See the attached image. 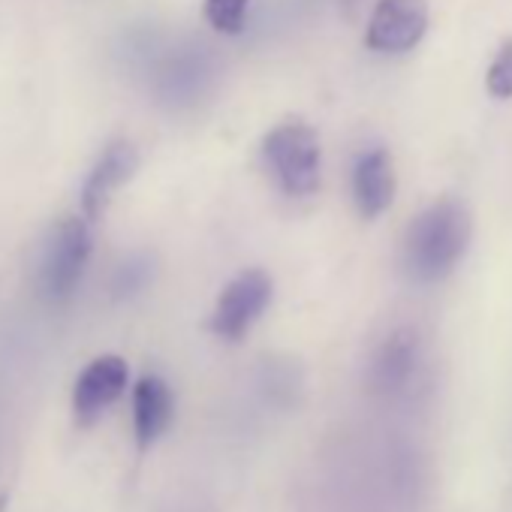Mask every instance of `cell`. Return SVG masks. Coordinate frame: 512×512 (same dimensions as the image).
<instances>
[{
	"mask_svg": "<svg viewBox=\"0 0 512 512\" xmlns=\"http://www.w3.org/2000/svg\"><path fill=\"white\" fill-rule=\"evenodd\" d=\"M130 383V365L115 356V353H106V356H97L91 359L79 377H76V386H73V416L82 428L94 425L127 389Z\"/></svg>",
	"mask_w": 512,
	"mask_h": 512,
	"instance_id": "cell-6",
	"label": "cell"
},
{
	"mask_svg": "<svg viewBox=\"0 0 512 512\" xmlns=\"http://www.w3.org/2000/svg\"><path fill=\"white\" fill-rule=\"evenodd\" d=\"M263 157L278 187L293 199H308L323 181L320 133L305 118H287L275 124L263 139Z\"/></svg>",
	"mask_w": 512,
	"mask_h": 512,
	"instance_id": "cell-2",
	"label": "cell"
},
{
	"mask_svg": "<svg viewBox=\"0 0 512 512\" xmlns=\"http://www.w3.org/2000/svg\"><path fill=\"white\" fill-rule=\"evenodd\" d=\"M428 31V0H380L371 13L365 46L377 55H404Z\"/></svg>",
	"mask_w": 512,
	"mask_h": 512,
	"instance_id": "cell-5",
	"label": "cell"
},
{
	"mask_svg": "<svg viewBox=\"0 0 512 512\" xmlns=\"http://www.w3.org/2000/svg\"><path fill=\"white\" fill-rule=\"evenodd\" d=\"M416 362H419V338H416V332H410V329L392 332L380 344V350H377V356L371 362V386L380 395L401 392L410 383V377L416 371Z\"/></svg>",
	"mask_w": 512,
	"mask_h": 512,
	"instance_id": "cell-10",
	"label": "cell"
},
{
	"mask_svg": "<svg viewBox=\"0 0 512 512\" xmlns=\"http://www.w3.org/2000/svg\"><path fill=\"white\" fill-rule=\"evenodd\" d=\"M485 91L494 100H512V37L503 40L497 55L491 58L485 73Z\"/></svg>",
	"mask_w": 512,
	"mask_h": 512,
	"instance_id": "cell-12",
	"label": "cell"
},
{
	"mask_svg": "<svg viewBox=\"0 0 512 512\" xmlns=\"http://www.w3.org/2000/svg\"><path fill=\"white\" fill-rule=\"evenodd\" d=\"M148 278H151V266L142 260V256H136V260L121 266V272L115 278V293L118 296H133V293H139L145 287Z\"/></svg>",
	"mask_w": 512,
	"mask_h": 512,
	"instance_id": "cell-13",
	"label": "cell"
},
{
	"mask_svg": "<svg viewBox=\"0 0 512 512\" xmlns=\"http://www.w3.org/2000/svg\"><path fill=\"white\" fill-rule=\"evenodd\" d=\"M0 512H7V494L0 491Z\"/></svg>",
	"mask_w": 512,
	"mask_h": 512,
	"instance_id": "cell-14",
	"label": "cell"
},
{
	"mask_svg": "<svg viewBox=\"0 0 512 512\" xmlns=\"http://www.w3.org/2000/svg\"><path fill=\"white\" fill-rule=\"evenodd\" d=\"M175 416V398L163 377L145 374L133 386V434L136 446L145 452L151 449L172 425Z\"/></svg>",
	"mask_w": 512,
	"mask_h": 512,
	"instance_id": "cell-9",
	"label": "cell"
},
{
	"mask_svg": "<svg viewBox=\"0 0 512 512\" xmlns=\"http://www.w3.org/2000/svg\"><path fill=\"white\" fill-rule=\"evenodd\" d=\"M395 193H398V175H395L392 154L386 148L365 151L353 166V199L359 214L365 220L380 217L383 211L392 208Z\"/></svg>",
	"mask_w": 512,
	"mask_h": 512,
	"instance_id": "cell-8",
	"label": "cell"
},
{
	"mask_svg": "<svg viewBox=\"0 0 512 512\" xmlns=\"http://www.w3.org/2000/svg\"><path fill=\"white\" fill-rule=\"evenodd\" d=\"M272 296H275V281L263 269L238 272L214 302V311L208 317L211 335L223 341H241L253 329V323L266 314Z\"/></svg>",
	"mask_w": 512,
	"mask_h": 512,
	"instance_id": "cell-4",
	"label": "cell"
},
{
	"mask_svg": "<svg viewBox=\"0 0 512 512\" xmlns=\"http://www.w3.org/2000/svg\"><path fill=\"white\" fill-rule=\"evenodd\" d=\"M247 13L250 0H205L202 4L205 22L223 37H238L247 25Z\"/></svg>",
	"mask_w": 512,
	"mask_h": 512,
	"instance_id": "cell-11",
	"label": "cell"
},
{
	"mask_svg": "<svg viewBox=\"0 0 512 512\" xmlns=\"http://www.w3.org/2000/svg\"><path fill=\"white\" fill-rule=\"evenodd\" d=\"M473 220L464 202L446 196L431 202L404 235V269L416 284H437L464 260Z\"/></svg>",
	"mask_w": 512,
	"mask_h": 512,
	"instance_id": "cell-1",
	"label": "cell"
},
{
	"mask_svg": "<svg viewBox=\"0 0 512 512\" xmlns=\"http://www.w3.org/2000/svg\"><path fill=\"white\" fill-rule=\"evenodd\" d=\"M91 250H94V235H91V220L85 214L64 217L49 229L37 266V290L43 293V299L61 305L79 290Z\"/></svg>",
	"mask_w": 512,
	"mask_h": 512,
	"instance_id": "cell-3",
	"label": "cell"
},
{
	"mask_svg": "<svg viewBox=\"0 0 512 512\" xmlns=\"http://www.w3.org/2000/svg\"><path fill=\"white\" fill-rule=\"evenodd\" d=\"M139 169V151L130 139H115L103 148V154L97 157V163L91 166L85 184H82V214L97 223L106 208L112 205L115 193L133 181Z\"/></svg>",
	"mask_w": 512,
	"mask_h": 512,
	"instance_id": "cell-7",
	"label": "cell"
}]
</instances>
